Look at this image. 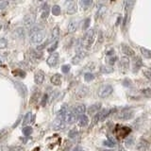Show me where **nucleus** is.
Returning <instances> with one entry per match:
<instances>
[{
	"label": "nucleus",
	"instance_id": "obj_1",
	"mask_svg": "<svg viewBox=\"0 0 151 151\" xmlns=\"http://www.w3.org/2000/svg\"><path fill=\"white\" fill-rule=\"evenodd\" d=\"M45 30L44 29L42 26L39 25V26L30 27L29 40L32 44L40 45L45 40Z\"/></svg>",
	"mask_w": 151,
	"mask_h": 151
},
{
	"label": "nucleus",
	"instance_id": "obj_2",
	"mask_svg": "<svg viewBox=\"0 0 151 151\" xmlns=\"http://www.w3.org/2000/svg\"><path fill=\"white\" fill-rule=\"evenodd\" d=\"M94 39H96V32H94L93 29H89L82 39V42H81L82 47H84V48H86V49L90 48V47L93 45Z\"/></svg>",
	"mask_w": 151,
	"mask_h": 151
},
{
	"label": "nucleus",
	"instance_id": "obj_3",
	"mask_svg": "<svg viewBox=\"0 0 151 151\" xmlns=\"http://www.w3.org/2000/svg\"><path fill=\"white\" fill-rule=\"evenodd\" d=\"M112 111V109H103L100 111L96 112L94 114V117L93 119V126L97 124L98 122H102L106 119V118L111 114Z\"/></svg>",
	"mask_w": 151,
	"mask_h": 151
},
{
	"label": "nucleus",
	"instance_id": "obj_4",
	"mask_svg": "<svg viewBox=\"0 0 151 151\" xmlns=\"http://www.w3.org/2000/svg\"><path fill=\"white\" fill-rule=\"evenodd\" d=\"M134 116V111L131 109H124L120 112L117 113V119H119L121 121H129L132 119Z\"/></svg>",
	"mask_w": 151,
	"mask_h": 151
},
{
	"label": "nucleus",
	"instance_id": "obj_5",
	"mask_svg": "<svg viewBox=\"0 0 151 151\" xmlns=\"http://www.w3.org/2000/svg\"><path fill=\"white\" fill-rule=\"evenodd\" d=\"M113 92V87L110 84H104L98 90V96L100 98H106L110 96Z\"/></svg>",
	"mask_w": 151,
	"mask_h": 151
},
{
	"label": "nucleus",
	"instance_id": "obj_6",
	"mask_svg": "<svg viewBox=\"0 0 151 151\" xmlns=\"http://www.w3.org/2000/svg\"><path fill=\"white\" fill-rule=\"evenodd\" d=\"M65 9L67 14H74L77 12L78 5L76 0H66L65 2Z\"/></svg>",
	"mask_w": 151,
	"mask_h": 151
},
{
	"label": "nucleus",
	"instance_id": "obj_7",
	"mask_svg": "<svg viewBox=\"0 0 151 151\" xmlns=\"http://www.w3.org/2000/svg\"><path fill=\"white\" fill-rule=\"evenodd\" d=\"M35 20H36V13L35 12H29L25 16V18H24V24H25L26 27H30L33 26Z\"/></svg>",
	"mask_w": 151,
	"mask_h": 151
},
{
	"label": "nucleus",
	"instance_id": "obj_8",
	"mask_svg": "<svg viewBox=\"0 0 151 151\" xmlns=\"http://www.w3.org/2000/svg\"><path fill=\"white\" fill-rule=\"evenodd\" d=\"M59 63V54L58 53H52L46 60L47 65H49L50 67H55Z\"/></svg>",
	"mask_w": 151,
	"mask_h": 151
},
{
	"label": "nucleus",
	"instance_id": "obj_9",
	"mask_svg": "<svg viewBox=\"0 0 151 151\" xmlns=\"http://www.w3.org/2000/svg\"><path fill=\"white\" fill-rule=\"evenodd\" d=\"M44 80H45L44 71H42V70L35 71V73H34V82L37 85H41V84H42V82H44Z\"/></svg>",
	"mask_w": 151,
	"mask_h": 151
},
{
	"label": "nucleus",
	"instance_id": "obj_10",
	"mask_svg": "<svg viewBox=\"0 0 151 151\" xmlns=\"http://www.w3.org/2000/svg\"><path fill=\"white\" fill-rule=\"evenodd\" d=\"M85 56H86V52L83 51V50H78L77 54L74 56V58L72 59V63L73 64H78L80 61H81L84 58Z\"/></svg>",
	"mask_w": 151,
	"mask_h": 151
},
{
	"label": "nucleus",
	"instance_id": "obj_11",
	"mask_svg": "<svg viewBox=\"0 0 151 151\" xmlns=\"http://www.w3.org/2000/svg\"><path fill=\"white\" fill-rule=\"evenodd\" d=\"M77 119H78V117L74 114L72 110L70 109L69 111L67 112V114H66L65 118H64V122H65L66 125H72L76 121H77Z\"/></svg>",
	"mask_w": 151,
	"mask_h": 151
},
{
	"label": "nucleus",
	"instance_id": "obj_12",
	"mask_svg": "<svg viewBox=\"0 0 151 151\" xmlns=\"http://www.w3.org/2000/svg\"><path fill=\"white\" fill-rule=\"evenodd\" d=\"M69 110H70V108L67 105H63L59 110V111L57 112V119L64 121V118H65L66 114H67V112L69 111Z\"/></svg>",
	"mask_w": 151,
	"mask_h": 151
},
{
	"label": "nucleus",
	"instance_id": "obj_13",
	"mask_svg": "<svg viewBox=\"0 0 151 151\" xmlns=\"http://www.w3.org/2000/svg\"><path fill=\"white\" fill-rule=\"evenodd\" d=\"M72 111L76 116L78 117L85 113V111H86V107H85V105H83V104H79V105H77L73 108Z\"/></svg>",
	"mask_w": 151,
	"mask_h": 151
},
{
	"label": "nucleus",
	"instance_id": "obj_14",
	"mask_svg": "<svg viewBox=\"0 0 151 151\" xmlns=\"http://www.w3.org/2000/svg\"><path fill=\"white\" fill-rule=\"evenodd\" d=\"M143 66V61H142L141 58L139 57H134L133 60H132V71L135 73L137 71H139L140 68Z\"/></svg>",
	"mask_w": 151,
	"mask_h": 151
},
{
	"label": "nucleus",
	"instance_id": "obj_15",
	"mask_svg": "<svg viewBox=\"0 0 151 151\" xmlns=\"http://www.w3.org/2000/svg\"><path fill=\"white\" fill-rule=\"evenodd\" d=\"M65 127H66L65 122L63 120H60V119H56L53 122V124H52V127H53V129L57 130V131L64 129Z\"/></svg>",
	"mask_w": 151,
	"mask_h": 151
},
{
	"label": "nucleus",
	"instance_id": "obj_16",
	"mask_svg": "<svg viewBox=\"0 0 151 151\" xmlns=\"http://www.w3.org/2000/svg\"><path fill=\"white\" fill-rule=\"evenodd\" d=\"M149 148V143L145 140H140L136 145V149L138 151H147Z\"/></svg>",
	"mask_w": 151,
	"mask_h": 151
},
{
	"label": "nucleus",
	"instance_id": "obj_17",
	"mask_svg": "<svg viewBox=\"0 0 151 151\" xmlns=\"http://www.w3.org/2000/svg\"><path fill=\"white\" fill-rule=\"evenodd\" d=\"M50 13V7L49 5L45 3V4H42V6L41 7V18L42 19H46L48 17Z\"/></svg>",
	"mask_w": 151,
	"mask_h": 151
},
{
	"label": "nucleus",
	"instance_id": "obj_18",
	"mask_svg": "<svg viewBox=\"0 0 151 151\" xmlns=\"http://www.w3.org/2000/svg\"><path fill=\"white\" fill-rule=\"evenodd\" d=\"M100 108H101V104L100 103H96V104H93V105L90 106L86 111H87V112L89 113L90 115H94L96 112H98L99 110H100Z\"/></svg>",
	"mask_w": 151,
	"mask_h": 151
},
{
	"label": "nucleus",
	"instance_id": "obj_19",
	"mask_svg": "<svg viewBox=\"0 0 151 151\" xmlns=\"http://www.w3.org/2000/svg\"><path fill=\"white\" fill-rule=\"evenodd\" d=\"M121 48H122V52L127 57H134V55H135L134 50L132 49L130 46L127 45H121Z\"/></svg>",
	"mask_w": 151,
	"mask_h": 151
},
{
	"label": "nucleus",
	"instance_id": "obj_20",
	"mask_svg": "<svg viewBox=\"0 0 151 151\" xmlns=\"http://www.w3.org/2000/svg\"><path fill=\"white\" fill-rule=\"evenodd\" d=\"M129 60L127 58V57H123L121 58L120 60V70L122 72H126V71L129 69Z\"/></svg>",
	"mask_w": 151,
	"mask_h": 151
},
{
	"label": "nucleus",
	"instance_id": "obj_21",
	"mask_svg": "<svg viewBox=\"0 0 151 151\" xmlns=\"http://www.w3.org/2000/svg\"><path fill=\"white\" fill-rule=\"evenodd\" d=\"M77 120H78V126L81 127H87L88 124H89V118H88L87 115H85V114L78 116Z\"/></svg>",
	"mask_w": 151,
	"mask_h": 151
},
{
	"label": "nucleus",
	"instance_id": "obj_22",
	"mask_svg": "<svg viewBox=\"0 0 151 151\" xmlns=\"http://www.w3.org/2000/svg\"><path fill=\"white\" fill-rule=\"evenodd\" d=\"M60 35V28L58 27H55L54 29L52 30V33H51V36L48 40H47V42H48V44H50V42H55L57 39H58V37Z\"/></svg>",
	"mask_w": 151,
	"mask_h": 151
},
{
	"label": "nucleus",
	"instance_id": "obj_23",
	"mask_svg": "<svg viewBox=\"0 0 151 151\" xmlns=\"http://www.w3.org/2000/svg\"><path fill=\"white\" fill-rule=\"evenodd\" d=\"M14 84H15V86H16V88H17V90H18V92L20 93L21 96L25 97V96H27V88H26L25 85L22 84V83H20V82H15Z\"/></svg>",
	"mask_w": 151,
	"mask_h": 151
},
{
	"label": "nucleus",
	"instance_id": "obj_24",
	"mask_svg": "<svg viewBox=\"0 0 151 151\" xmlns=\"http://www.w3.org/2000/svg\"><path fill=\"white\" fill-rule=\"evenodd\" d=\"M61 76L60 74H55L51 77V83L53 85H56V86H59V85L61 84Z\"/></svg>",
	"mask_w": 151,
	"mask_h": 151
},
{
	"label": "nucleus",
	"instance_id": "obj_25",
	"mask_svg": "<svg viewBox=\"0 0 151 151\" xmlns=\"http://www.w3.org/2000/svg\"><path fill=\"white\" fill-rule=\"evenodd\" d=\"M78 22L77 21H71L68 24V27H67V30L69 33H73L76 30L78 29Z\"/></svg>",
	"mask_w": 151,
	"mask_h": 151
},
{
	"label": "nucleus",
	"instance_id": "obj_26",
	"mask_svg": "<svg viewBox=\"0 0 151 151\" xmlns=\"http://www.w3.org/2000/svg\"><path fill=\"white\" fill-rule=\"evenodd\" d=\"M33 120H34V115H33L31 112H27L25 116V118H24L22 124H23V126H27V124H29V123L32 122Z\"/></svg>",
	"mask_w": 151,
	"mask_h": 151
},
{
	"label": "nucleus",
	"instance_id": "obj_27",
	"mask_svg": "<svg viewBox=\"0 0 151 151\" xmlns=\"http://www.w3.org/2000/svg\"><path fill=\"white\" fill-rule=\"evenodd\" d=\"M103 145L107 146V147H115L116 146V141L112 138H109L108 140L103 142Z\"/></svg>",
	"mask_w": 151,
	"mask_h": 151
},
{
	"label": "nucleus",
	"instance_id": "obj_28",
	"mask_svg": "<svg viewBox=\"0 0 151 151\" xmlns=\"http://www.w3.org/2000/svg\"><path fill=\"white\" fill-rule=\"evenodd\" d=\"M134 144H135L134 139L132 138V137H130V136L127 137V138L125 139V141H124V145H125L126 147H127V148L132 147V146L134 145Z\"/></svg>",
	"mask_w": 151,
	"mask_h": 151
},
{
	"label": "nucleus",
	"instance_id": "obj_29",
	"mask_svg": "<svg viewBox=\"0 0 151 151\" xmlns=\"http://www.w3.org/2000/svg\"><path fill=\"white\" fill-rule=\"evenodd\" d=\"M140 51H141V53L142 55L144 56V58L145 59H150L151 58V52L149 49L147 48H145V47H140Z\"/></svg>",
	"mask_w": 151,
	"mask_h": 151
},
{
	"label": "nucleus",
	"instance_id": "obj_30",
	"mask_svg": "<svg viewBox=\"0 0 151 151\" xmlns=\"http://www.w3.org/2000/svg\"><path fill=\"white\" fill-rule=\"evenodd\" d=\"M51 12H52V14H53V15H55V16H59V15H60V12H61L60 7L59 6V5H54V6L52 7Z\"/></svg>",
	"mask_w": 151,
	"mask_h": 151
},
{
	"label": "nucleus",
	"instance_id": "obj_31",
	"mask_svg": "<svg viewBox=\"0 0 151 151\" xmlns=\"http://www.w3.org/2000/svg\"><path fill=\"white\" fill-rule=\"evenodd\" d=\"M129 127H121L120 130H118V135H119L120 137H124V136H127V134L129 133Z\"/></svg>",
	"mask_w": 151,
	"mask_h": 151
},
{
	"label": "nucleus",
	"instance_id": "obj_32",
	"mask_svg": "<svg viewBox=\"0 0 151 151\" xmlns=\"http://www.w3.org/2000/svg\"><path fill=\"white\" fill-rule=\"evenodd\" d=\"M22 132H23V134L25 135L26 137L29 136V135L32 133V127H27V126H26L25 127H23Z\"/></svg>",
	"mask_w": 151,
	"mask_h": 151
},
{
	"label": "nucleus",
	"instance_id": "obj_33",
	"mask_svg": "<svg viewBox=\"0 0 151 151\" xmlns=\"http://www.w3.org/2000/svg\"><path fill=\"white\" fill-rule=\"evenodd\" d=\"M78 130L77 129H73L68 132V137L70 139H74L76 137H78Z\"/></svg>",
	"mask_w": 151,
	"mask_h": 151
},
{
	"label": "nucleus",
	"instance_id": "obj_34",
	"mask_svg": "<svg viewBox=\"0 0 151 151\" xmlns=\"http://www.w3.org/2000/svg\"><path fill=\"white\" fill-rule=\"evenodd\" d=\"M84 79H85V81H87V82L92 81V80L94 79V75L93 73H85Z\"/></svg>",
	"mask_w": 151,
	"mask_h": 151
},
{
	"label": "nucleus",
	"instance_id": "obj_35",
	"mask_svg": "<svg viewBox=\"0 0 151 151\" xmlns=\"http://www.w3.org/2000/svg\"><path fill=\"white\" fill-rule=\"evenodd\" d=\"M100 71H101V73H103V74H110V73L112 72L113 69L111 67H108V66L103 65L102 67L100 68Z\"/></svg>",
	"mask_w": 151,
	"mask_h": 151
},
{
	"label": "nucleus",
	"instance_id": "obj_36",
	"mask_svg": "<svg viewBox=\"0 0 151 151\" xmlns=\"http://www.w3.org/2000/svg\"><path fill=\"white\" fill-rule=\"evenodd\" d=\"M106 12V8L104 7V6H101L100 7V9H98V12H97V14L96 15V18L97 19V18H100L101 16H103L104 15V13Z\"/></svg>",
	"mask_w": 151,
	"mask_h": 151
},
{
	"label": "nucleus",
	"instance_id": "obj_37",
	"mask_svg": "<svg viewBox=\"0 0 151 151\" xmlns=\"http://www.w3.org/2000/svg\"><path fill=\"white\" fill-rule=\"evenodd\" d=\"M93 4V0H81V6L84 9L89 8Z\"/></svg>",
	"mask_w": 151,
	"mask_h": 151
},
{
	"label": "nucleus",
	"instance_id": "obj_38",
	"mask_svg": "<svg viewBox=\"0 0 151 151\" xmlns=\"http://www.w3.org/2000/svg\"><path fill=\"white\" fill-rule=\"evenodd\" d=\"M8 46V41L5 38H0V49H4Z\"/></svg>",
	"mask_w": 151,
	"mask_h": 151
},
{
	"label": "nucleus",
	"instance_id": "obj_39",
	"mask_svg": "<svg viewBox=\"0 0 151 151\" xmlns=\"http://www.w3.org/2000/svg\"><path fill=\"white\" fill-rule=\"evenodd\" d=\"M14 36H16V37L24 36V28L23 27H18L17 29L14 31Z\"/></svg>",
	"mask_w": 151,
	"mask_h": 151
},
{
	"label": "nucleus",
	"instance_id": "obj_40",
	"mask_svg": "<svg viewBox=\"0 0 151 151\" xmlns=\"http://www.w3.org/2000/svg\"><path fill=\"white\" fill-rule=\"evenodd\" d=\"M135 2H136V0H127V11L133 8Z\"/></svg>",
	"mask_w": 151,
	"mask_h": 151
},
{
	"label": "nucleus",
	"instance_id": "obj_41",
	"mask_svg": "<svg viewBox=\"0 0 151 151\" xmlns=\"http://www.w3.org/2000/svg\"><path fill=\"white\" fill-rule=\"evenodd\" d=\"M70 69H71V66L69 64H64L61 66V71H63V73L64 74H67L70 71Z\"/></svg>",
	"mask_w": 151,
	"mask_h": 151
},
{
	"label": "nucleus",
	"instance_id": "obj_42",
	"mask_svg": "<svg viewBox=\"0 0 151 151\" xmlns=\"http://www.w3.org/2000/svg\"><path fill=\"white\" fill-rule=\"evenodd\" d=\"M58 44H59V42H58V40H56L55 42H54V45H52L49 48H48V52H50V53H52L53 51H55L56 50V48H57V46H58Z\"/></svg>",
	"mask_w": 151,
	"mask_h": 151
},
{
	"label": "nucleus",
	"instance_id": "obj_43",
	"mask_svg": "<svg viewBox=\"0 0 151 151\" xmlns=\"http://www.w3.org/2000/svg\"><path fill=\"white\" fill-rule=\"evenodd\" d=\"M90 18H87V19H85L84 20V23H83V25H82V29L85 30V29H87V28L89 27L90 26Z\"/></svg>",
	"mask_w": 151,
	"mask_h": 151
},
{
	"label": "nucleus",
	"instance_id": "obj_44",
	"mask_svg": "<svg viewBox=\"0 0 151 151\" xmlns=\"http://www.w3.org/2000/svg\"><path fill=\"white\" fill-rule=\"evenodd\" d=\"M116 60H117V58L115 56H111V57H110V58L108 59V63L110 65H113L115 61H116Z\"/></svg>",
	"mask_w": 151,
	"mask_h": 151
},
{
	"label": "nucleus",
	"instance_id": "obj_45",
	"mask_svg": "<svg viewBox=\"0 0 151 151\" xmlns=\"http://www.w3.org/2000/svg\"><path fill=\"white\" fill-rule=\"evenodd\" d=\"M9 151H25V148L22 147V146H14Z\"/></svg>",
	"mask_w": 151,
	"mask_h": 151
},
{
	"label": "nucleus",
	"instance_id": "obj_46",
	"mask_svg": "<svg viewBox=\"0 0 151 151\" xmlns=\"http://www.w3.org/2000/svg\"><path fill=\"white\" fill-rule=\"evenodd\" d=\"M9 5L8 1H4L2 3H0V11H2V9H4L5 8H6L7 6Z\"/></svg>",
	"mask_w": 151,
	"mask_h": 151
},
{
	"label": "nucleus",
	"instance_id": "obj_47",
	"mask_svg": "<svg viewBox=\"0 0 151 151\" xmlns=\"http://www.w3.org/2000/svg\"><path fill=\"white\" fill-rule=\"evenodd\" d=\"M20 122H21V117H19V118H18V120L16 121L15 124H14V125L12 126V129H15V127H16L19 124H20Z\"/></svg>",
	"mask_w": 151,
	"mask_h": 151
},
{
	"label": "nucleus",
	"instance_id": "obj_48",
	"mask_svg": "<svg viewBox=\"0 0 151 151\" xmlns=\"http://www.w3.org/2000/svg\"><path fill=\"white\" fill-rule=\"evenodd\" d=\"M143 93L146 94V96H150V89H149V88H147L146 90H144Z\"/></svg>",
	"mask_w": 151,
	"mask_h": 151
},
{
	"label": "nucleus",
	"instance_id": "obj_49",
	"mask_svg": "<svg viewBox=\"0 0 151 151\" xmlns=\"http://www.w3.org/2000/svg\"><path fill=\"white\" fill-rule=\"evenodd\" d=\"M72 151H84L80 146H75V147L72 149Z\"/></svg>",
	"mask_w": 151,
	"mask_h": 151
},
{
	"label": "nucleus",
	"instance_id": "obj_50",
	"mask_svg": "<svg viewBox=\"0 0 151 151\" xmlns=\"http://www.w3.org/2000/svg\"><path fill=\"white\" fill-rule=\"evenodd\" d=\"M145 75L146 76V78H147L148 79H150V70H146L145 72Z\"/></svg>",
	"mask_w": 151,
	"mask_h": 151
},
{
	"label": "nucleus",
	"instance_id": "obj_51",
	"mask_svg": "<svg viewBox=\"0 0 151 151\" xmlns=\"http://www.w3.org/2000/svg\"><path fill=\"white\" fill-rule=\"evenodd\" d=\"M47 100V94H45L44 96V98H42V105H45V102H46Z\"/></svg>",
	"mask_w": 151,
	"mask_h": 151
},
{
	"label": "nucleus",
	"instance_id": "obj_52",
	"mask_svg": "<svg viewBox=\"0 0 151 151\" xmlns=\"http://www.w3.org/2000/svg\"><path fill=\"white\" fill-rule=\"evenodd\" d=\"M0 64H1V59H0Z\"/></svg>",
	"mask_w": 151,
	"mask_h": 151
},
{
	"label": "nucleus",
	"instance_id": "obj_53",
	"mask_svg": "<svg viewBox=\"0 0 151 151\" xmlns=\"http://www.w3.org/2000/svg\"><path fill=\"white\" fill-rule=\"evenodd\" d=\"M0 1H4V0H0Z\"/></svg>",
	"mask_w": 151,
	"mask_h": 151
},
{
	"label": "nucleus",
	"instance_id": "obj_54",
	"mask_svg": "<svg viewBox=\"0 0 151 151\" xmlns=\"http://www.w3.org/2000/svg\"><path fill=\"white\" fill-rule=\"evenodd\" d=\"M39 1H42V0H39Z\"/></svg>",
	"mask_w": 151,
	"mask_h": 151
}]
</instances>
